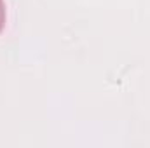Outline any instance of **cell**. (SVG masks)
<instances>
[{
    "label": "cell",
    "instance_id": "cell-1",
    "mask_svg": "<svg viewBox=\"0 0 150 148\" xmlns=\"http://www.w3.org/2000/svg\"><path fill=\"white\" fill-rule=\"evenodd\" d=\"M5 26V4L4 0H0V32L4 30Z\"/></svg>",
    "mask_w": 150,
    "mask_h": 148
}]
</instances>
